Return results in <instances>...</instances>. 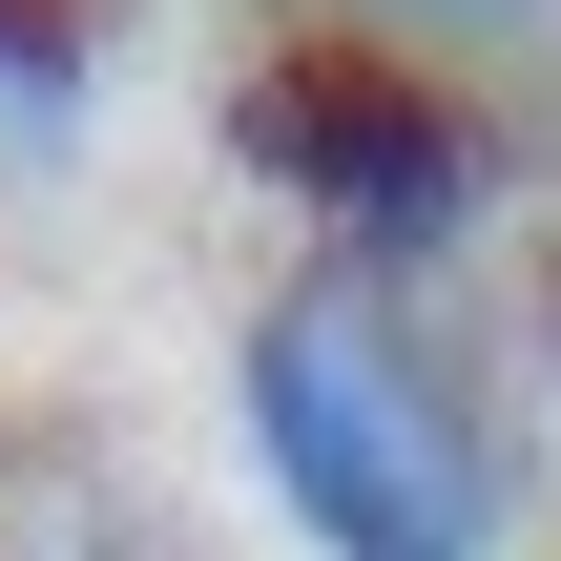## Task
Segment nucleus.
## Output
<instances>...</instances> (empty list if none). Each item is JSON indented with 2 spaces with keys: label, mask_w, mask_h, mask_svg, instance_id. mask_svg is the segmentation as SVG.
<instances>
[{
  "label": "nucleus",
  "mask_w": 561,
  "mask_h": 561,
  "mask_svg": "<svg viewBox=\"0 0 561 561\" xmlns=\"http://www.w3.org/2000/svg\"><path fill=\"white\" fill-rule=\"evenodd\" d=\"M0 561H208V541L104 416H21L0 437Z\"/></svg>",
  "instance_id": "3"
},
{
  "label": "nucleus",
  "mask_w": 561,
  "mask_h": 561,
  "mask_svg": "<svg viewBox=\"0 0 561 561\" xmlns=\"http://www.w3.org/2000/svg\"><path fill=\"white\" fill-rule=\"evenodd\" d=\"M104 83H125V0H0V187L62 167L104 125Z\"/></svg>",
  "instance_id": "4"
},
{
  "label": "nucleus",
  "mask_w": 561,
  "mask_h": 561,
  "mask_svg": "<svg viewBox=\"0 0 561 561\" xmlns=\"http://www.w3.org/2000/svg\"><path fill=\"white\" fill-rule=\"evenodd\" d=\"M229 146L291 187V229L333 271H396V291H437V250L500 229V125L437 62H396V42H271L250 104H229Z\"/></svg>",
  "instance_id": "2"
},
{
  "label": "nucleus",
  "mask_w": 561,
  "mask_h": 561,
  "mask_svg": "<svg viewBox=\"0 0 561 561\" xmlns=\"http://www.w3.org/2000/svg\"><path fill=\"white\" fill-rule=\"evenodd\" d=\"M229 416H250V479L312 561H520V520H541V458H520L500 375L396 271L291 250L229 333Z\"/></svg>",
  "instance_id": "1"
}]
</instances>
